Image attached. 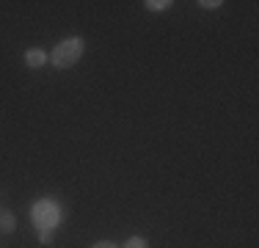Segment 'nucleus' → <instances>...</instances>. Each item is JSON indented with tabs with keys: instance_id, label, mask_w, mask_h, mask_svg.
I'll return each instance as SVG.
<instances>
[{
	"instance_id": "1",
	"label": "nucleus",
	"mask_w": 259,
	"mask_h": 248,
	"mask_svg": "<svg viewBox=\"0 0 259 248\" xmlns=\"http://www.w3.org/2000/svg\"><path fill=\"white\" fill-rule=\"evenodd\" d=\"M85 53V39L83 36H69V39L58 42L50 53V64L55 69H72Z\"/></svg>"
},
{
	"instance_id": "2",
	"label": "nucleus",
	"mask_w": 259,
	"mask_h": 248,
	"mask_svg": "<svg viewBox=\"0 0 259 248\" xmlns=\"http://www.w3.org/2000/svg\"><path fill=\"white\" fill-rule=\"evenodd\" d=\"M50 61V55L45 53V50H39V47H30L25 50V64L30 66V69H41V66Z\"/></svg>"
},
{
	"instance_id": "3",
	"label": "nucleus",
	"mask_w": 259,
	"mask_h": 248,
	"mask_svg": "<svg viewBox=\"0 0 259 248\" xmlns=\"http://www.w3.org/2000/svg\"><path fill=\"white\" fill-rule=\"evenodd\" d=\"M17 229V215L11 210H0V232L3 234H11Z\"/></svg>"
},
{
	"instance_id": "4",
	"label": "nucleus",
	"mask_w": 259,
	"mask_h": 248,
	"mask_svg": "<svg viewBox=\"0 0 259 248\" xmlns=\"http://www.w3.org/2000/svg\"><path fill=\"white\" fill-rule=\"evenodd\" d=\"M121 248H149V243H146L144 237H138V234H133V237L124 240V245H121Z\"/></svg>"
},
{
	"instance_id": "5",
	"label": "nucleus",
	"mask_w": 259,
	"mask_h": 248,
	"mask_svg": "<svg viewBox=\"0 0 259 248\" xmlns=\"http://www.w3.org/2000/svg\"><path fill=\"white\" fill-rule=\"evenodd\" d=\"M144 6H146L149 11H165V9L171 6V0H146Z\"/></svg>"
},
{
	"instance_id": "6",
	"label": "nucleus",
	"mask_w": 259,
	"mask_h": 248,
	"mask_svg": "<svg viewBox=\"0 0 259 248\" xmlns=\"http://www.w3.org/2000/svg\"><path fill=\"white\" fill-rule=\"evenodd\" d=\"M53 237H55V234H53V229H50V226L39 229V243H41V245H50V243H53Z\"/></svg>"
},
{
	"instance_id": "7",
	"label": "nucleus",
	"mask_w": 259,
	"mask_h": 248,
	"mask_svg": "<svg viewBox=\"0 0 259 248\" xmlns=\"http://www.w3.org/2000/svg\"><path fill=\"white\" fill-rule=\"evenodd\" d=\"M199 6H201V9H209V11H212V9H221L224 3H221V0H199Z\"/></svg>"
},
{
	"instance_id": "8",
	"label": "nucleus",
	"mask_w": 259,
	"mask_h": 248,
	"mask_svg": "<svg viewBox=\"0 0 259 248\" xmlns=\"http://www.w3.org/2000/svg\"><path fill=\"white\" fill-rule=\"evenodd\" d=\"M91 248H119L116 243H110V240H100V243H94Z\"/></svg>"
}]
</instances>
